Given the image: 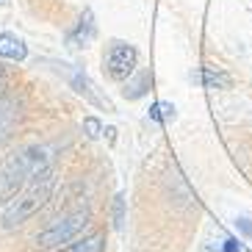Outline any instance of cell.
I'll return each instance as SVG.
<instances>
[{
    "label": "cell",
    "instance_id": "obj_12",
    "mask_svg": "<svg viewBox=\"0 0 252 252\" xmlns=\"http://www.w3.org/2000/svg\"><path fill=\"white\" fill-rule=\"evenodd\" d=\"M150 119H153V122H161V125H166V122H175V119H178V108H175V105L172 103H156L153 105V108H150Z\"/></svg>",
    "mask_w": 252,
    "mask_h": 252
},
{
    "label": "cell",
    "instance_id": "obj_9",
    "mask_svg": "<svg viewBox=\"0 0 252 252\" xmlns=\"http://www.w3.org/2000/svg\"><path fill=\"white\" fill-rule=\"evenodd\" d=\"M69 83H72V89L78 92V94H81V97H86L89 103L100 105V108H103V105H108V103H105V100H100V97L94 94V86H92V81H89V78H86V72H81V69H75V72L69 75Z\"/></svg>",
    "mask_w": 252,
    "mask_h": 252
},
{
    "label": "cell",
    "instance_id": "obj_18",
    "mask_svg": "<svg viewBox=\"0 0 252 252\" xmlns=\"http://www.w3.org/2000/svg\"><path fill=\"white\" fill-rule=\"evenodd\" d=\"M0 3H3V0H0Z\"/></svg>",
    "mask_w": 252,
    "mask_h": 252
},
{
    "label": "cell",
    "instance_id": "obj_6",
    "mask_svg": "<svg viewBox=\"0 0 252 252\" xmlns=\"http://www.w3.org/2000/svg\"><path fill=\"white\" fill-rule=\"evenodd\" d=\"M17 119H20V105L11 97H0V144L11 136Z\"/></svg>",
    "mask_w": 252,
    "mask_h": 252
},
{
    "label": "cell",
    "instance_id": "obj_3",
    "mask_svg": "<svg viewBox=\"0 0 252 252\" xmlns=\"http://www.w3.org/2000/svg\"><path fill=\"white\" fill-rule=\"evenodd\" d=\"M89 222H92L89 208H81V211H75V214L59 219V222H53L47 230H42L36 236V244L42 247V250H61V247H69L83 230L89 227Z\"/></svg>",
    "mask_w": 252,
    "mask_h": 252
},
{
    "label": "cell",
    "instance_id": "obj_5",
    "mask_svg": "<svg viewBox=\"0 0 252 252\" xmlns=\"http://www.w3.org/2000/svg\"><path fill=\"white\" fill-rule=\"evenodd\" d=\"M94 33H97L94 14H92V8H83L81 20H78V28L67 36V42H69V47H89L92 39H94Z\"/></svg>",
    "mask_w": 252,
    "mask_h": 252
},
{
    "label": "cell",
    "instance_id": "obj_10",
    "mask_svg": "<svg viewBox=\"0 0 252 252\" xmlns=\"http://www.w3.org/2000/svg\"><path fill=\"white\" fill-rule=\"evenodd\" d=\"M105 250V233H92V236L75 238L64 252H103Z\"/></svg>",
    "mask_w": 252,
    "mask_h": 252
},
{
    "label": "cell",
    "instance_id": "obj_17",
    "mask_svg": "<svg viewBox=\"0 0 252 252\" xmlns=\"http://www.w3.org/2000/svg\"><path fill=\"white\" fill-rule=\"evenodd\" d=\"M3 89H6V72H3V67H0V97H3Z\"/></svg>",
    "mask_w": 252,
    "mask_h": 252
},
{
    "label": "cell",
    "instance_id": "obj_8",
    "mask_svg": "<svg viewBox=\"0 0 252 252\" xmlns=\"http://www.w3.org/2000/svg\"><path fill=\"white\" fill-rule=\"evenodd\" d=\"M197 81H200L205 89H230V86H233L230 75L222 72V69H216V67H202L200 75H197Z\"/></svg>",
    "mask_w": 252,
    "mask_h": 252
},
{
    "label": "cell",
    "instance_id": "obj_7",
    "mask_svg": "<svg viewBox=\"0 0 252 252\" xmlns=\"http://www.w3.org/2000/svg\"><path fill=\"white\" fill-rule=\"evenodd\" d=\"M0 56L8 59V61H25L28 47H25V42L20 36H14V33H0Z\"/></svg>",
    "mask_w": 252,
    "mask_h": 252
},
{
    "label": "cell",
    "instance_id": "obj_16",
    "mask_svg": "<svg viewBox=\"0 0 252 252\" xmlns=\"http://www.w3.org/2000/svg\"><path fill=\"white\" fill-rule=\"evenodd\" d=\"M222 252H244V247L238 244L236 238H227V241H224V247H222Z\"/></svg>",
    "mask_w": 252,
    "mask_h": 252
},
{
    "label": "cell",
    "instance_id": "obj_4",
    "mask_svg": "<svg viewBox=\"0 0 252 252\" xmlns=\"http://www.w3.org/2000/svg\"><path fill=\"white\" fill-rule=\"evenodd\" d=\"M136 64H139V53L133 45L127 42H114L108 47V56H105V69L114 81H130V75L136 72Z\"/></svg>",
    "mask_w": 252,
    "mask_h": 252
},
{
    "label": "cell",
    "instance_id": "obj_2",
    "mask_svg": "<svg viewBox=\"0 0 252 252\" xmlns=\"http://www.w3.org/2000/svg\"><path fill=\"white\" fill-rule=\"evenodd\" d=\"M53 189H56V172L45 169L42 175H36V178L31 180L23 191L17 194V200H11V202H8V208L3 211V227L14 230V227H20L23 222H28L31 216H33L39 208L50 200Z\"/></svg>",
    "mask_w": 252,
    "mask_h": 252
},
{
    "label": "cell",
    "instance_id": "obj_13",
    "mask_svg": "<svg viewBox=\"0 0 252 252\" xmlns=\"http://www.w3.org/2000/svg\"><path fill=\"white\" fill-rule=\"evenodd\" d=\"M114 227L117 230L125 227V194L114 197Z\"/></svg>",
    "mask_w": 252,
    "mask_h": 252
},
{
    "label": "cell",
    "instance_id": "obj_15",
    "mask_svg": "<svg viewBox=\"0 0 252 252\" xmlns=\"http://www.w3.org/2000/svg\"><path fill=\"white\" fill-rule=\"evenodd\" d=\"M236 227H238V233H241L244 238H252V219H250V216H238Z\"/></svg>",
    "mask_w": 252,
    "mask_h": 252
},
{
    "label": "cell",
    "instance_id": "obj_11",
    "mask_svg": "<svg viewBox=\"0 0 252 252\" xmlns=\"http://www.w3.org/2000/svg\"><path fill=\"white\" fill-rule=\"evenodd\" d=\"M150 86H153V75H150V72H139L133 81H127V83H125L122 94H125L127 100H139V97L147 94Z\"/></svg>",
    "mask_w": 252,
    "mask_h": 252
},
{
    "label": "cell",
    "instance_id": "obj_14",
    "mask_svg": "<svg viewBox=\"0 0 252 252\" xmlns=\"http://www.w3.org/2000/svg\"><path fill=\"white\" fill-rule=\"evenodd\" d=\"M83 130H86L89 139H100V136H103V125H100V119H94V117L83 119Z\"/></svg>",
    "mask_w": 252,
    "mask_h": 252
},
{
    "label": "cell",
    "instance_id": "obj_1",
    "mask_svg": "<svg viewBox=\"0 0 252 252\" xmlns=\"http://www.w3.org/2000/svg\"><path fill=\"white\" fill-rule=\"evenodd\" d=\"M50 169V150L47 147H23L0 161V205H8L31 180Z\"/></svg>",
    "mask_w": 252,
    "mask_h": 252
}]
</instances>
